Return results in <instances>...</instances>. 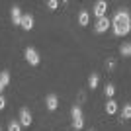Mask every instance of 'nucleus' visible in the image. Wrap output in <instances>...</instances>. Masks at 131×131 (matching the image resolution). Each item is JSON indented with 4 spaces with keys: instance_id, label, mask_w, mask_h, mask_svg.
I'll use <instances>...</instances> for the list:
<instances>
[{
    "instance_id": "9b49d317",
    "label": "nucleus",
    "mask_w": 131,
    "mask_h": 131,
    "mask_svg": "<svg viewBox=\"0 0 131 131\" xmlns=\"http://www.w3.org/2000/svg\"><path fill=\"white\" fill-rule=\"evenodd\" d=\"M8 84H10V72L2 71V72H0V86L4 88V86H8Z\"/></svg>"
},
{
    "instance_id": "6e6552de",
    "label": "nucleus",
    "mask_w": 131,
    "mask_h": 131,
    "mask_svg": "<svg viewBox=\"0 0 131 131\" xmlns=\"http://www.w3.org/2000/svg\"><path fill=\"white\" fill-rule=\"evenodd\" d=\"M10 16H12V22H14V26H20V22H22V10H20L18 6H12Z\"/></svg>"
},
{
    "instance_id": "5701e85b",
    "label": "nucleus",
    "mask_w": 131,
    "mask_h": 131,
    "mask_svg": "<svg viewBox=\"0 0 131 131\" xmlns=\"http://www.w3.org/2000/svg\"><path fill=\"white\" fill-rule=\"evenodd\" d=\"M2 90H4V88H2V86H0V96H2Z\"/></svg>"
},
{
    "instance_id": "4468645a",
    "label": "nucleus",
    "mask_w": 131,
    "mask_h": 131,
    "mask_svg": "<svg viewBox=\"0 0 131 131\" xmlns=\"http://www.w3.org/2000/svg\"><path fill=\"white\" fill-rule=\"evenodd\" d=\"M119 53L123 55V57H131V43H123L121 49H119Z\"/></svg>"
},
{
    "instance_id": "9d476101",
    "label": "nucleus",
    "mask_w": 131,
    "mask_h": 131,
    "mask_svg": "<svg viewBox=\"0 0 131 131\" xmlns=\"http://www.w3.org/2000/svg\"><path fill=\"white\" fill-rule=\"evenodd\" d=\"M106 112H108L110 115H114L115 112H117V102H115V100H108V104H106Z\"/></svg>"
},
{
    "instance_id": "412c9836",
    "label": "nucleus",
    "mask_w": 131,
    "mask_h": 131,
    "mask_svg": "<svg viewBox=\"0 0 131 131\" xmlns=\"http://www.w3.org/2000/svg\"><path fill=\"white\" fill-rule=\"evenodd\" d=\"M4 108H6V100L0 96V110H4Z\"/></svg>"
},
{
    "instance_id": "2eb2a0df",
    "label": "nucleus",
    "mask_w": 131,
    "mask_h": 131,
    "mask_svg": "<svg viewBox=\"0 0 131 131\" xmlns=\"http://www.w3.org/2000/svg\"><path fill=\"white\" fill-rule=\"evenodd\" d=\"M131 29V26H125V27H114V33L115 35H127Z\"/></svg>"
},
{
    "instance_id": "20e7f679",
    "label": "nucleus",
    "mask_w": 131,
    "mask_h": 131,
    "mask_svg": "<svg viewBox=\"0 0 131 131\" xmlns=\"http://www.w3.org/2000/svg\"><path fill=\"white\" fill-rule=\"evenodd\" d=\"M26 61L27 63H29V65H39V53L35 49H33V47H27L26 49Z\"/></svg>"
},
{
    "instance_id": "4be33fe9",
    "label": "nucleus",
    "mask_w": 131,
    "mask_h": 131,
    "mask_svg": "<svg viewBox=\"0 0 131 131\" xmlns=\"http://www.w3.org/2000/svg\"><path fill=\"white\" fill-rule=\"evenodd\" d=\"M114 67H115V61H108V71H112Z\"/></svg>"
},
{
    "instance_id": "b1692460",
    "label": "nucleus",
    "mask_w": 131,
    "mask_h": 131,
    "mask_svg": "<svg viewBox=\"0 0 131 131\" xmlns=\"http://www.w3.org/2000/svg\"><path fill=\"white\" fill-rule=\"evenodd\" d=\"M0 131H2V129H0Z\"/></svg>"
},
{
    "instance_id": "ddd939ff",
    "label": "nucleus",
    "mask_w": 131,
    "mask_h": 131,
    "mask_svg": "<svg viewBox=\"0 0 131 131\" xmlns=\"http://www.w3.org/2000/svg\"><path fill=\"white\" fill-rule=\"evenodd\" d=\"M71 114H72V119H82V110H80V106H72V110H71Z\"/></svg>"
},
{
    "instance_id": "f8f14e48",
    "label": "nucleus",
    "mask_w": 131,
    "mask_h": 131,
    "mask_svg": "<svg viewBox=\"0 0 131 131\" xmlns=\"http://www.w3.org/2000/svg\"><path fill=\"white\" fill-rule=\"evenodd\" d=\"M98 82H100V77L96 74V72H92V74H90V78H88V86L94 90V88L98 86Z\"/></svg>"
},
{
    "instance_id": "dca6fc26",
    "label": "nucleus",
    "mask_w": 131,
    "mask_h": 131,
    "mask_svg": "<svg viewBox=\"0 0 131 131\" xmlns=\"http://www.w3.org/2000/svg\"><path fill=\"white\" fill-rule=\"evenodd\" d=\"M104 94L108 96L110 100H112V96L115 94V86H114V84H106V88H104Z\"/></svg>"
},
{
    "instance_id": "f257e3e1",
    "label": "nucleus",
    "mask_w": 131,
    "mask_h": 131,
    "mask_svg": "<svg viewBox=\"0 0 131 131\" xmlns=\"http://www.w3.org/2000/svg\"><path fill=\"white\" fill-rule=\"evenodd\" d=\"M131 26V18H129V12L127 10H117L114 16V27H125Z\"/></svg>"
},
{
    "instance_id": "7ed1b4c3",
    "label": "nucleus",
    "mask_w": 131,
    "mask_h": 131,
    "mask_svg": "<svg viewBox=\"0 0 131 131\" xmlns=\"http://www.w3.org/2000/svg\"><path fill=\"white\" fill-rule=\"evenodd\" d=\"M112 26V22H110V18L104 16V18H100V20H96V26H94V31L96 33H104L108 27Z\"/></svg>"
},
{
    "instance_id": "a211bd4d",
    "label": "nucleus",
    "mask_w": 131,
    "mask_h": 131,
    "mask_svg": "<svg viewBox=\"0 0 131 131\" xmlns=\"http://www.w3.org/2000/svg\"><path fill=\"white\" fill-rule=\"evenodd\" d=\"M8 131H22V125H20V121H10V125H8Z\"/></svg>"
},
{
    "instance_id": "39448f33",
    "label": "nucleus",
    "mask_w": 131,
    "mask_h": 131,
    "mask_svg": "<svg viewBox=\"0 0 131 131\" xmlns=\"http://www.w3.org/2000/svg\"><path fill=\"white\" fill-rule=\"evenodd\" d=\"M31 114H29V110L27 108H22L20 110V125H24V127H29L31 125Z\"/></svg>"
},
{
    "instance_id": "1a4fd4ad",
    "label": "nucleus",
    "mask_w": 131,
    "mask_h": 131,
    "mask_svg": "<svg viewBox=\"0 0 131 131\" xmlns=\"http://www.w3.org/2000/svg\"><path fill=\"white\" fill-rule=\"evenodd\" d=\"M88 22H90V14H88L86 10H80V14H78V24H80V26H88Z\"/></svg>"
},
{
    "instance_id": "0eeeda50",
    "label": "nucleus",
    "mask_w": 131,
    "mask_h": 131,
    "mask_svg": "<svg viewBox=\"0 0 131 131\" xmlns=\"http://www.w3.org/2000/svg\"><path fill=\"white\" fill-rule=\"evenodd\" d=\"M20 26H22L26 31L33 29V16H31V14H22V22H20Z\"/></svg>"
},
{
    "instance_id": "aec40b11",
    "label": "nucleus",
    "mask_w": 131,
    "mask_h": 131,
    "mask_svg": "<svg viewBox=\"0 0 131 131\" xmlns=\"http://www.w3.org/2000/svg\"><path fill=\"white\" fill-rule=\"evenodd\" d=\"M57 6H59V2H57V0H49V2H47V8H51V10H55Z\"/></svg>"
},
{
    "instance_id": "f03ea898",
    "label": "nucleus",
    "mask_w": 131,
    "mask_h": 131,
    "mask_svg": "<svg viewBox=\"0 0 131 131\" xmlns=\"http://www.w3.org/2000/svg\"><path fill=\"white\" fill-rule=\"evenodd\" d=\"M106 12H108V4H106L104 0H98V2H96V4H94V10H92V14L96 18H104L106 16Z\"/></svg>"
},
{
    "instance_id": "6ab92c4d",
    "label": "nucleus",
    "mask_w": 131,
    "mask_h": 131,
    "mask_svg": "<svg viewBox=\"0 0 131 131\" xmlns=\"http://www.w3.org/2000/svg\"><path fill=\"white\" fill-rule=\"evenodd\" d=\"M82 125H84V119H72V127H74V131H80Z\"/></svg>"
},
{
    "instance_id": "423d86ee",
    "label": "nucleus",
    "mask_w": 131,
    "mask_h": 131,
    "mask_svg": "<svg viewBox=\"0 0 131 131\" xmlns=\"http://www.w3.org/2000/svg\"><path fill=\"white\" fill-rule=\"evenodd\" d=\"M45 106H47V110H51V112H55V110L59 108V98H57V94H49V96L45 98Z\"/></svg>"
},
{
    "instance_id": "f3484780",
    "label": "nucleus",
    "mask_w": 131,
    "mask_h": 131,
    "mask_svg": "<svg viewBox=\"0 0 131 131\" xmlns=\"http://www.w3.org/2000/svg\"><path fill=\"white\" fill-rule=\"evenodd\" d=\"M121 117H123V119H129V117H131V106H129V104H125V106H123Z\"/></svg>"
}]
</instances>
